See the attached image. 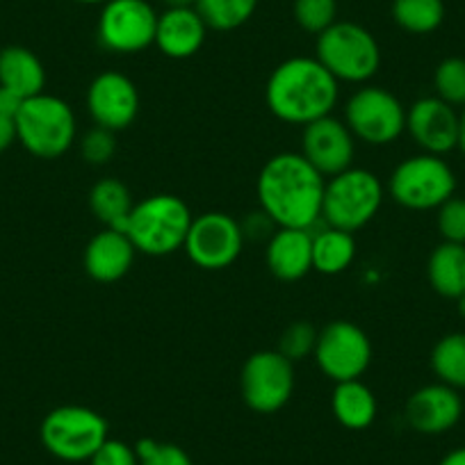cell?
<instances>
[{
	"label": "cell",
	"mask_w": 465,
	"mask_h": 465,
	"mask_svg": "<svg viewBox=\"0 0 465 465\" xmlns=\"http://www.w3.org/2000/svg\"><path fill=\"white\" fill-rule=\"evenodd\" d=\"M459 149L465 155V107L459 116Z\"/></svg>",
	"instance_id": "40"
},
{
	"label": "cell",
	"mask_w": 465,
	"mask_h": 465,
	"mask_svg": "<svg viewBox=\"0 0 465 465\" xmlns=\"http://www.w3.org/2000/svg\"><path fill=\"white\" fill-rule=\"evenodd\" d=\"M431 370L438 381L465 391V333H450L431 351Z\"/></svg>",
	"instance_id": "28"
},
{
	"label": "cell",
	"mask_w": 465,
	"mask_h": 465,
	"mask_svg": "<svg viewBox=\"0 0 465 465\" xmlns=\"http://www.w3.org/2000/svg\"><path fill=\"white\" fill-rule=\"evenodd\" d=\"M192 219L194 217L181 196L151 194L133 205L122 232H126L144 256H172L185 244Z\"/></svg>",
	"instance_id": "3"
},
{
	"label": "cell",
	"mask_w": 465,
	"mask_h": 465,
	"mask_svg": "<svg viewBox=\"0 0 465 465\" xmlns=\"http://www.w3.org/2000/svg\"><path fill=\"white\" fill-rule=\"evenodd\" d=\"M244 247V228L226 213H203L192 219L187 232V258L201 270H226L238 261Z\"/></svg>",
	"instance_id": "13"
},
{
	"label": "cell",
	"mask_w": 465,
	"mask_h": 465,
	"mask_svg": "<svg viewBox=\"0 0 465 465\" xmlns=\"http://www.w3.org/2000/svg\"><path fill=\"white\" fill-rule=\"evenodd\" d=\"M164 10H176V7H194L196 0H160Z\"/></svg>",
	"instance_id": "39"
},
{
	"label": "cell",
	"mask_w": 465,
	"mask_h": 465,
	"mask_svg": "<svg viewBox=\"0 0 465 465\" xmlns=\"http://www.w3.org/2000/svg\"><path fill=\"white\" fill-rule=\"evenodd\" d=\"M392 21L409 35H431L445 21L442 0H392Z\"/></svg>",
	"instance_id": "26"
},
{
	"label": "cell",
	"mask_w": 465,
	"mask_h": 465,
	"mask_svg": "<svg viewBox=\"0 0 465 465\" xmlns=\"http://www.w3.org/2000/svg\"><path fill=\"white\" fill-rule=\"evenodd\" d=\"M315 57L338 83H368L381 69L377 37L354 21H335L317 35Z\"/></svg>",
	"instance_id": "4"
},
{
	"label": "cell",
	"mask_w": 465,
	"mask_h": 465,
	"mask_svg": "<svg viewBox=\"0 0 465 465\" xmlns=\"http://www.w3.org/2000/svg\"><path fill=\"white\" fill-rule=\"evenodd\" d=\"M456 308H459V315L465 320V294H460V297L456 299Z\"/></svg>",
	"instance_id": "41"
},
{
	"label": "cell",
	"mask_w": 465,
	"mask_h": 465,
	"mask_svg": "<svg viewBox=\"0 0 465 465\" xmlns=\"http://www.w3.org/2000/svg\"><path fill=\"white\" fill-rule=\"evenodd\" d=\"M292 12L303 33L322 35L338 21V0H294Z\"/></svg>",
	"instance_id": "30"
},
{
	"label": "cell",
	"mask_w": 465,
	"mask_h": 465,
	"mask_svg": "<svg viewBox=\"0 0 465 465\" xmlns=\"http://www.w3.org/2000/svg\"><path fill=\"white\" fill-rule=\"evenodd\" d=\"M244 404L261 415H272L283 409L294 392V363L281 351H256L249 356L240 374Z\"/></svg>",
	"instance_id": "12"
},
{
	"label": "cell",
	"mask_w": 465,
	"mask_h": 465,
	"mask_svg": "<svg viewBox=\"0 0 465 465\" xmlns=\"http://www.w3.org/2000/svg\"><path fill=\"white\" fill-rule=\"evenodd\" d=\"M133 205L131 190L119 178H103L89 192V208L105 228L124 231Z\"/></svg>",
	"instance_id": "25"
},
{
	"label": "cell",
	"mask_w": 465,
	"mask_h": 465,
	"mask_svg": "<svg viewBox=\"0 0 465 465\" xmlns=\"http://www.w3.org/2000/svg\"><path fill=\"white\" fill-rule=\"evenodd\" d=\"M16 142V124L10 116H0V153H5Z\"/></svg>",
	"instance_id": "37"
},
{
	"label": "cell",
	"mask_w": 465,
	"mask_h": 465,
	"mask_svg": "<svg viewBox=\"0 0 465 465\" xmlns=\"http://www.w3.org/2000/svg\"><path fill=\"white\" fill-rule=\"evenodd\" d=\"M438 231L442 242L465 244V199L451 196L438 208Z\"/></svg>",
	"instance_id": "34"
},
{
	"label": "cell",
	"mask_w": 465,
	"mask_h": 465,
	"mask_svg": "<svg viewBox=\"0 0 465 465\" xmlns=\"http://www.w3.org/2000/svg\"><path fill=\"white\" fill-rule=\"evenodd\" d=\"M140 89L128 75L105 71L87 89V110L98 128L112 133L126 131L140 114Z\"/></svg>",
	"instance_id": "14"
},
{
	"label": "cell",
	"mask_w": 465,
	"mask_h": 465,
	"mask_svg": "<svg viewBox=\"0 0 465 465\" xmlns=\"http://www.w3.org/2000/svg\"><path fill=\"white\" fill-rule=\"evenodd\" d=\"M436 96L454 107H465V57H447L433 74Z\"/></svg>",
	"instance_id": "29"
},
{
	"label": "cell",
	"mask_w": 465,
	"mask_h": 465,
	"mask_svg": "<svg viewBox=\"0 0 465 465\" xmlns=\"http://www.w3.org/2000/svg\"><path fill=\"white\" fill-rule=\"evenodd\" d=\"M258 0H196L194 10L199 12L208 30L231 33L238 30L256 15Z\"/></svg>",
	"instance_id": "27"
},
{
	"label": "cell",
	"mask_w": 465,
	"mask_h": 465,
	"mask_svg": "<svg viewBox=\"0 0 465 465\" xmlns=\"http://www.w3.org/2000/svg\"><path fill=\"white\" fill-rule=\"evenodd\" d=\"M438 465H465V447H456L450 454L442 456V460Z\"/></svg>",
	"instance_id": "38"
},
{
	"label": "cell",
	"mask_w": 465,
	"mask_h": 465,
	"mask_svg": "<svg viewBox=\"0 0 465 465\" xmlns=\"http://www.w3.org/2000/svg\"><path fill=\"white\" fill-rule=\"evenodd\" d=\"M317 333L315 326L311 322H294L288 329L281 333L279 338V349L281 354L290 361V363H297V361H303L306 356H311L315 351L317 344Z\"/></svg>",
	"instance_id": "31"
},
{
	"label": "cell",
	"mask_w": 465,
	"mask_h": 465,
	"mask_svg": "<svg viewBox=\"0 0 465 465\" xmlns=\"http://www.w3.org/2000/svg\"><path fill=\"white\" fill-rule=\"evenodd\" d=\"M107 420L94 409L78 404L57 406L39 427L44 450L66 463H83L107 440Z\"/></svg>",
	"instance_id": "7"
},
{
	"label": "cell",
	"mask_w": 465,
	"mask_h": 465,
	"mask_svg": "<svg viewBox=\"0 0 465 465\" xmlns=\"http://www.w3.org/2000/svg\"><path fill=\"white\" fill-rule=\"evenodd\" d=\"M331 411L344 429L363 431L377 420L379 404L374 392L361 379H354V381L335 383L333 395H331Z\"/></svg>",
	"instance_id": "22"
},
{
	"label": "cell",
	"mask_w": 465,
	"mask_h": 465,
	"mask_svg": "<svg viewBox=\"0 0 465 465\" xmlns=\"http://www.w3.org/2000/svg\"><path fill=\"white\" fill-rule=\"evenodd\" d=\"M158 16L149 0H107L98 15V42L116 55L146 51L155 44Z\"/></svg>",
	"instance_id": "10"
},
{
	"label": "cell",
	"mask_w": 465,
	"mask_h": 465,
	"mask_svg": "<svg viewBox=\"0 0 465 465\" xmlns=\"http://www.w3.org/2000/svg\"><path fill=\"white\" fill-rule=\"evenodd\" d=\"M89 463L92 465H140V459H137L135 447L126 445L124 440L107 438V440L94 451Z\"/></svg>",
	"instance_id": "35"
},
{
	"label": "cell",
	"mask_w": 465,
	"mask_h": 465,
	"mask_svg": "<svg viewBox=\"0 0 465 465\" xmlns=\"http://www.w3.org/2000/svg\"><path fill=\"white\" fill-rule=\"evenodd\" d=\"M459 112L438 96L418 98L406 110V133L415 144L431 155L459 149Z\"/></svg>",
	"instance_id": "16"
},
{
	"label": "cell",
	"mask_w": 465,
	"mask_h": 465,
	"mask_svg": "<svg viewBox=\"0 0 465 465\" xmlns=\"http://www.w3.org/2000/svg\"><path fill=\"white\" fill-rule=\"evenodd\" d=\"M388 192L406 210H438L454 196L456 176L442 155H411L391 173Z\"/></svg>",
	"instance_id": "8"
},
{
	"label": "cell",
	"mask_w": 465,
	"mask_h": 465,
	"mask_svg": "<svg viewBox=\"0 0 465 465\" xmlns=\"http://www.w3.org/2000/svg\"><path fill=\"white\" fill-rule=\"evenodd\" d=\"M135 253V244L131 242L126 232L103 228L84 247V272L96 283H116L131 272Z\"/></svg>",
	"instance_id": "18"
},
{
	"label": "cell",
	"mask_w": 465,
	"mask_h": 465,
	"mask_svg": "<svg viewBox=\"0 0 465 465\" xmlns=\"http://www.w3.org/2000/svg\"><path fill=\"white\" fill-rule=\"evenodd\" d=\"M267 267L279 281H299L312 270V232L279 228L267 242Z\"/></svg>",
	"instance_id": "20"
},
{
	"label": "cell",
	"mask_w": 465,
	"mask_h": 465,
	"mask_svg": "<svg viewBox=\"0 0 465 465\" xmlns=\"http://www.w3.org/2000/svg\"><path fill=\"white\" fill-rule=\"evenodd\" d=\"M116 153V137L114 133L107 128H92L80 137V155L84 163L94 164V167H103L110 163Z\"/></svg>",
	"instance_id": "33"
},
{
	"label": "cell",
	"mask_w": 465,
	"mask_h": 465,
	"mask_svg": "<svg viewBox=\"0 0 465 465\" xmlns=\"http://www.w3.org/2000/svg\"><path fill=\"white\" fill-rule=\"evenodd\" d=\"M344 124L363 144L388 146L406 131V107L388 89L368 84L349 96Z\"/></svg>",
	"instance_id": "9"
},
{
	"label": "cell",
	"mask_w": 465,
	"mask_h": 465,
	"mask_svg": "<svg viewBox=\"0 0 465 465\" xmlns=\"http://www.w3.org/2000/svg\"><path fill=\"white\" fill-rule=\"evenodd\" d=\"M25 98H21L19 94L12 92L7 87H0V116H10V119H16L21 105H24Z\"/></svg>",
	"instance_id": "36"
},
{
	"label": "cell",
	"mask_w": 465,
	"mask_h": 465,
	"mask_svg": "<svg viewBox=\"0 0 465 465\" xmlns=\"http://www.w3.org/2000/svg\"><path fill=\"white\" fill-rule=\"evenodd\" d=\"M427 276L440 297L459 299L465 294V244H438L429 256Z\"/></svg>",
	"instance_id": "23"
},
{
	"label": "cell",
	"mask_w": 465,
	"mask_h": 465,
	"mask_svg": "<svg viewBox=\"0 0 465 465\" xmlns=\"http://www.w3.org/2000/svg\"><path fill=\"white\" fill-rule=\"evenodd\" d=\"M46 69L42 60L25 46H7L0 51V87H7L21 98L44 94Z\"/></svg>",
	"instance_id": "21"
},
{
	"label": "cell",
	"mask_w": 465,
	"mask_h": 465,
	"mask_svg": "<svg viewBox=\"0 0 465 465\" xmlns=\"http://www.w3.org/2000/svg\"><path fill=\"white\" fill-rule=\"evenodd\" d=\"M315 363L333 383L354 381L372 363V342L359 324L335 320L317 333Z\"/></svg>",
	"instance_id": "11"
},
{
	"label": "cell",
	"mask_w": 465,
	"mask_h": 465,
	"mask_svg": "<svg viewBox=\"0 0 465 465\" xmlns=\"http://www.w3.org/2000/svg\"><path fill=\"white\" fill-rule=\"evenodd\" d=\"M299 153L324 178L338 176L354 164L356 137L351 135L347 124L335 119L333 114L322 116L303 126Z\"/></svg>",
	"instance_id": "15"
},
{
	"label": "cell",
	"mask_w": 465,
	"mask_h": 465,
	"mask_svg": "<svg viewBox=\"0 0 465 465\" xmlns=\"http://www.w3.org/2000/svg\"><path fill=\"white\" fill-rule=\"evenodd\" d=\"M16 124V142L35 158L55 160L74 146L78 124L66 101L51 94L25 98Z\"/></svg>",
	"instance_id": "5"
},
{
	"label": "cell",
	"mask_w": 465,
	"mask_h": 465,
	"mask_svg": "<svg viewBox=\"0 0 465 465\" xmlns=\"http://www.w3.org/2000/svg\"><path fill=\"white\" fill-rule=\"evenodd\" d=\"M205 35L208 25L194 7H176V10H164L158 16L153 46H158L160 53L172 60H187L201 51Z\"/></svg>",
	"instance_id": "19"
},
{
	"label": "cell",
	"mask_w": 465,
	"mask_h": 465,
	"mask_svg": "<svg viewBox=\"0 0 465 465\" xmlns=\"http://www.w3.org/2000/svg\"><path fill=\"white\" fill-rule=\"evenodd\" d=\"M356 258L354 232L326 226L312 232V270L324 276L342 274Z\"/></svg>",
	"instance_id": "24"
},
{
	"label": "cell",
	"mask_w": 465,
	"mask_h": 465,
	"mask_svg": "<svg viewBox=\"0 0 465 465\" xmlns=\"http://www.w3.org/2000/svg\"><path fill=\"white\" fill-rule=\"evenodd\" d=\"M140 465H194L183 447L173 442H160L153 438H142L135 445Z\"/></svg>",
	"instance_id": "32"
},
{
	"label": "cell",
	"mask_w": 465,
	"mask_h": 465,
	"mask_svg": "<svg viewBox=\"0 0 465 465\" xmlns=\"http://www.w3.org/2000/svg\"><path fill=\"white\" fill-rule=\"evenodd\" d=\"M463 400L459 391L447 383H429L415 391L406 401V422L424 436H438L459 424Z\"/></svg>",
	"instance_id": "17"
},
{
	"label": "cell",
	"mask_w": 465,
	"mask_h": 465,
	"mask_svg": "<svg viewBox=\"0 0 465 465\" xmlns=\"http://www.w3.org/2000/svg\"><path fill=\"white\" fill-rule=\"evenodd\" d=\"M326 178L302 153H279L258 173L262 214L279 228L311 231L322 219Z\"/></svg>",
	"instance_id": "1"
},
{
	"label": "cell",
	"mask_w": 465,
	"mask_h": 465,
	"mask_svg": "<svg viewBox=\"0 0 465 465\" xmlns=\"http://www.w3.org/2000/svg\"><path fill=\"white\" fill-rule=\"evenodd\" d=\"M338 84L317 57H290L272 71L265 103L279 122L308 126L333 112L340 96Z\"/></svg>",
	"instance_id": "2"
},
{
	"label": "cell",
	"mask_w": 465,
	"mask_h": 465,
	"mask_svg": "<svg viewBox=\"0 0 465 465\" xmlns=\"http://www.w3.org/2000/svg\"><path fill=\"white\" fill-rule=\"evenodd\" d=\"M71 3H78V5H103L107 0H71Z\"/></svg>",
	"instance_id": "42"
},
{
	"label": "cell",
	"mask_w": 465,
	"mask_h": 465,
	"mask_svg": "<svg viewBox=\"0 0 465 465\" xmlns=\"http://www.w3.org/2000/svg\"><path fill=\"white\" fill-rule=\"evenodd\" d=\"M381 181L370 169L349 167L347 172L331 176L324 187L322 219L326 226L356 232L368 226L383 205Z\"/></svg>",
	"instance_id": "6"
}]
</instances>
